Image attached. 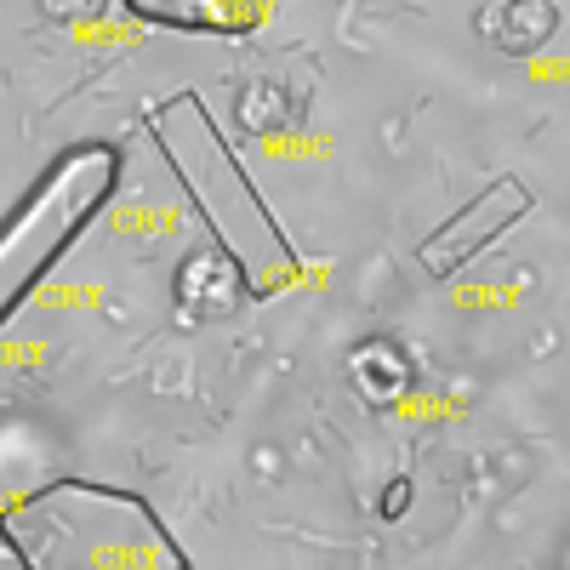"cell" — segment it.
Here are the masks:
<instances>
[{"mask_svg": "<svg viewBox=\"0 0 570 570\" xmlns=\"http://www.w3.org/2000/svg\"><path fill=\"white\" fill-rule=\"evenodd\" d=\"M18 570H195L149 497L104 480H46L0 508Z\"/></svg>", "mask_w": 570, "mask_h": 570, "instance_id": "obj_2", "label": "cell"}, {"mask_svg": "<svg viewBox=\"0 0 570 570\" xmlns=\"http://www.w3.org/2000/svg\"><path fill=\"white\" fill-rule=\"evenodd\" d=\"M137 23H155L171 35H212L246 40L274 18V0H120Z\"/></svg>", "mask_w": 570, "mask_h": 570, "instance_id": "obj_5", "label": "cell"}, {"mask_svg": "<svg viewBox=\"0 0 570 570\" xmlns=\"http://www.w3.org/2000/svg\"><path fill=\"white\" fill-rule=\"evenodd\" d=\"M40 12L52 23H98L109 12V0H40Z\"/></svg>", "mask_w": 570, "mask_h": 570, "instance_id": "obj_9", "label": "cell"}, {"mask_svg": "<svg viewBox=\"0 0 570 570\" xmlns=\"http://www.w3.org/2000/svg\"><path fill=\"white\" fill-rule=\"evenodd\" d=\"M411 508V480H394V485H383V497H376V513L383 519H400Z\"/></svg>", "mask_w": 570, "mask_h": 570, "instance_id": "obj_10", "label": "cell"}, {"mask_svg": "<svg viewBox=\"0 0 570 570\" xmlns=\"http://www.w3.org/2000/svg\"><path fill=\"white\" fill-rule=\"evenodd\" d=\"M246 303H257L252 292H246V279H240V268H234L217 246H206V252H188L183 257V268H177V314L188 320V325H206V320H234Z\"/></svg>", "mask_w": 570, "mask_h": 570, "instance_id": "obj_6", "label": "cell"}, {"mask_svg": "<svg viewBox=\"0 0 570 570\" xmlns=\"http://www.w3.org/2000/svg\"><path fill=\"white\" fill-rule=\"evenodd\" d=\"M348 376H354V389L365 394V405H376V411L394 405L411 389V365H405V354L389 337H365L348 354Z\"/></svg>", "mask_w": 570, "mask_h": 570, "instance_id": "obj_8", "label": "cell"}, {"mask_svg": "<svg viewBox=\"0 0 570 570\" xmlns=\"http://www.w3.org/2000/svg\"><path fill=\"white\" fill-rule=\"evenodd\" d=\"M480 35L508 58H531L559 35V7L553 0H491L480 18Z\"/></svg>", "mask_w": 570, "mask_h": 570, "instance_id": "obj_7", "label": "cell"}, {"mask_svg": "<svg viewBox=\"0 0 570 570\" xmlns=\"http://www.w3.org/2000/svg\"><path fill=\"white\" fill-rule=\"evenodd\" d=\"M537 212V195H531V183H519V177H491L473 200H462L428 240L416 246V263L428 279H456L473 257H485L508 228H519Z\"/></svg>", "mask_w": 570, "mask_h": 570, "instance_id": "obj_4", "label": "cell"}, {"mask_svg": "<svg viewBox=\"0 0 570 570\" xmlns=\"http://www.w3.org/2000/svg\"><path fill=\"white\" fill-rule=\"evenodd\" d=\"M120 142L86 137L35 177L29 195L0 217V325H7L40 285L80 246V234L98 223L120 195Z\"/></svg>", "mask_w": 570, "mask_h": 570, "instance_id": "obj_3", "label": "cell"}, {"mask_svg": "<svg viewBox=\"0 0 570 570\" xmlns=\"http://www.w3.org/2000/svg\"><path fill=\"white\" fill-rule=\"evenodd\" d=\"M142 126H149L166 171L177 177L183 200L206 223V240L240 268L246 292L257 303L285 292V285L303 274V252H297L292 234H285V223L257 188V177L246 171L240 149L223 137V126L206 109L200 91H171L166 104L149 109Z\"/></svg>", "mask_w": 570, "mask_h": 570, "instance_id": "obj_1", "label": "cell"}]
</instances>
